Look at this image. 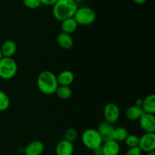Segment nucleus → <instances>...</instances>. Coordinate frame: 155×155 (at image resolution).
Instances as JSON below:
<instances>
[{"mask_svg":"<svg viewBox=\"0 0 155 155\" xmlns=\"http://www.w3.org/2000/svg\"><path fill=\"white\" fill-rule=\"evenodd\" d=\"M77 8V3L74 0H58L53 5L52 15L57 21L61 22L68 18H74Z\"/></svg>","mask_w":155,"mask_h":155,"instance_id":"f257e3e1","label":"nucleus"},{"mask_svg":"<svg viewBox=\"0 0 155 155\" xmlns=\"http://www.w3.org/2000/svg\"><path fill=\"white\" fill-rule=\"evenodd\" d=\"M36 84L39 90L44 95H50L55 93L58 83L55 74L50 71H43L38 75Z\"/></svg>","mask_w":155,"mask_h":155,"instance_id":"f03ea898","label":"nucleus"},{"mask_svg":"<svg viewBox=\"0 0 155 155\" xmlns=\"http://www.w3.org/2000/svg\"><path fill=\"white\" fill-rule=\"evenodd\" d=\"M81 140L83 145L89 150L96 149L101 146L103 140L101 136L95 129H87L83 133Z\"/></svg>","mask_w":155,"mask_h":155,"instance_id":"7ed1b4c3","label":"nucleus"},{"mask_svg":"<svg viewBox=\"0 0 155 155\" xmlns=\"http://www.w3.org/2000/svg\"><path fill=\"white\" fill-rule=\"evenodd\" d=\"M74 18L78 25L89 26L93 24L96 19V14L95 11L89 7L78 8L74 14Z\"/></svg>","mask_w":155,"mask_h":155,"instance_id":"20e7f679","label":"nucleus"},{"mask_svg":"<svg viewBox=\"0 0 155 155\" xmlns=\"http://www.w3.org/2000/svg\"><path fill=\"white\" fill-rule=\"evenodd\" d=\"M18 73V64L12 58H3L0 61V78L11 80Z\"/></svg>","mask_w":155,"mask_h":155,"instance_id":"39448f33","label":"nucleus"},{"mask_svg":"<svg viewBox=\"0 0 155 155\" xmlns=\"http://www.w3.org/2000/svg\"><path fill=\"white\" fill-rule=\"evenodd\" d=\"M103 116L104 120L111 124H114L120 117V110L119 107L114 103H108L104 106Z\"/></svg>","mask_w":155,"mask_h":155,"instance_id":"423d86ee","label":"nucleus"},{"mask_svg":"<svg viewBox=\"0 0 155 155\" xmlns=\"http://www.w3.org/2000/svg\"><path fill=\"white\" fill-rule=\"evenodd\" d=\"M139 147L142 152L148 153L155 150V134L154 133H145L139 138Z\"/></svg>","mask_w":155,"mask_h":155,"instance_id":"0eeeda50","label":"nucleus"},{"mask_svg":"<svg viewBox=\"0 0 155 155\" xmlns=\"http://www.w3.org/2000/svg\"><path fill=\"white\" fill-rule=\"evenodd\" d=\"M139 125L142 130L148 133L155 132V117L154 114L144 113L139 120Z\"/></svg>","mask_w":155,"mask_h":155,"instance_id":"6e6552de","label":"nucleus"},{"mask_svg":"<svg viewBox=\"0 0 155 155\" xmlns=\"http://www.w3.org/2000/svg\"><path fill=\"white\" fill-rule=\"evenodd\" d=\"M114 128L115 127H114V124H110V123L107 122L105 120L100 123L99 125L98 126L97 131L98 132V133L101 136L103 142H107V141L109 140H112Z\"/></svg>","mask_w":155,"mask_h":155,"instance_id":"1a4fd4ad","label":"nucleus"},{"mask_svg":"<svg viewBox=\"0 0 155 155\" xmlns=\"http://www.w3.org/2000/svg\"><path fill=\"white\" fill-rule=\"evenodd\" d=\"M45 146L39 140L32 141L24 148L25 155H41L43 153Z\"/></svg>","mask_w":155,"mask_h":155,"instance_id":"9d476101","label":"nucleus"},{"mask_svg":"<svg viewBox=\"0 0 155 155\" xmlns=\"http://www.w3.org/2000/svg\"><path fill=\"white\" fill-rule=\"evenodd\" d=\"M101 150L103 155H118L120 151V146L117 142L112 139L103 142Z\"/></svg>","mask_w":155,"mask_h":155,"instance_id":"9b49d317","label":"nucleus"},{"mask_svg":"<svg viewBox=\"0 0 155 155\" xmlns=\"http://www.w3.org/2000/svg\"><path fill=\"white\" fill-rule=\"evenodd\" d=\"M74 152V146L73 142L63 139L57 144L55 147L56 155H73Z\"/></svg>","mask_w":155,"mask_h":155,"instance_id":"f8f14e48","label":"nucleus"},{"mask_svg":"<svg viewBox=\"0 0 155 155\" xmlns=\"http://www.w3.org/2000/svg\"><path fill=\"white\" fill-rule=\"evenodd\" d=\"M2 53L4 58H12L17 52L18 49V45L16 42L12 39H8L3 42V43L1 45Z\"/></svg>","mask_w":155,"mask_h":155,"instance_id":"ddd939ff","label":"nucleus"},{"mask_svg":"<svg viewBox=\"0 0 155 155\" xmlns=\"http://www.w3.org/2000/svg\"><path fill=\"white\" fill-rule=\"evenodd\" d=\"M56 77H57L58 86H70L74 83V79H75L74 73L69 70L61 71Z\"/></svg>","mask_w":155,"mask_h":155,"instance_id":"4468645a","label":"nucleus"},{"mask_svg":"<svg viewBox=\"0 0 155 155\" xmlns=\"http://www.w3.org/2000/svg\"><path fill=\"white\" fill-rule=\"evenodd\" d=\"M56 41L59 46L65 50L71 49L74 45V39L70 34L64 33H59L56 36Z\"/></svg>","mask_w":155,"mask_h":155,"instance_id":"2eb2a0df","label":"nucleus"},{"mask_svg":"<svg viewBox=\"0 0 155 155\" xmlns=\"http://www.w3.org/2000/svg\"><path fill=\"white\" fill-rule=\"evenodd\" d=\"M144 113L151 114H155V95L154 94H150L147 95L142 101V107Z\"/></svg>","mask_w":155,"mask_h":155,"instance_id":"dca6fc26","label":"nucleus"},{"mask_svg":"<svg viewBox=\"0 0 155 155\" xmlns=\"http://www.w3.org/2000/svg\"><path fill=\"white\" fill-rule=\"evenodd\" d=\"M78 26L75 19L74 18H71L61 22V30L62 33L71 35L77 30Z\"/></svg>","mask_w":155,"mask_h":155,"instance_id":"f3484780","label":"nucleus"},{"mask_svg":"<svg viewBox=\"0 0 155 155\" xmlns=\"http://www.w3.org/2000/svg\"><path fill=\"white\" fill-rule=\"evenodd\" d=\"M144 114L143 110L141 107L136 105H132L127 109L126 111V117L130 121L139 120V118Z\"/></svg>","mask_w":155,"mask_h":155,"instance_id":"a211bd4d","label":"nucleus"},{"mask_svg":"<svg viewBox=\"0 0 155 155\" xmlns=\"http://www.w3.org/2000/svg\"><path fill=\"white\" fill-rule=\"evenodd\" d=\"M128 135L129 133L127 129L122 127H117V128H114V130L112 139L117 142L118 143H120V142H124L127 136H128Z\"/></svg>","mask_w":155,"mask_h":155,"instance_id":"6ab92c4d","label":"nucleus"},{"mask_svg":"<svg viewBox=\"0 0 155 155\" xmlns=\"http://www.w3.org/2000/svg\"><path fill=\"white\" fill-rule=\"evenodd\" d=\"M55 94L59 98L62 100H68L72 96V89L70 86H58Z\"/></svg>","mask_w":155,"mask_h":155,"instance_id":"aec40b11","label":"nucleus"},{"mask_svg":"<svg viewBox=\"0 0 155 155\" xmlns=\"http://www.w3.org/2000/svg\"><path fill=\"white\" fill-rule=\"evenodd\" d=\"M10 98L8 95L0 89V112L5 111L10 107Z\"/></svg>","mask_w":155,"mask_h":155,"instance_id":"412c9836","label":"nucleus"},{"mask_svg":"<svg viewBox=\"0 0 155 155\" xmlns=\"http://www.w3.org/2000/svg\"><path fill=\"white\" fill-rule=\"evenodd\" d=\"M124 142L129 148H136V147L139 146V137H138L136 135H128Z\"/></svg>","mask_w":155,"mask_h":155,"instance_id":"4be33fe9","label":"nucleus"},{"mask_svg":"<svg viewBox=\"0 0 155 155\" xmlns=\"http://www.w3.org/2000/svg\"><path fill=\"white\" fill-rule=\"evenodd\" d=\"M64 139L68 141V142H74L77 139L78 134H77V131L74 128H68L64 132Z\"/></svg>","mask_w":155,"mask_h":155,"instance_id":"5701e85b","label":"nucleus"},{"mask_svg":"<svg viewBox=\"0 0 155 155\" xmlns=\"http://www.w3.org/2000/svg\"><path fill=\"white\" fill-rule=\"evenodd\" d=\"M23 3L29 9H36L42 5L40 0H23Z\"/></svg>","mask_w":155,"mask_h":155,"instance_id":"b1692460","label":"nucleus"},{"mask_svg":"<svg viewBox=\"0 0 155 155\" xmlns=\"http://www.w3.org/2000/svg\"><path fill=\"white\" fill-rule=\"evenodd\" d=\"M142 151H141L140 148L139 147H136V148H129L125 155H142Z\"/></svg>","mask_w":155,"mask_h":155,"instance_id":"393cba45","label":"nucleus"},{"mask_svg":"<svg viewBox=\"0 0 155 155\" xmlns=\"http://www.w3.org/2000/svg\"><path fill=\"white\" fill-rule=\"evenodd\" d=\"M40 1L42 5H45L47 6H53L58 0H40Z\"/></svg>","mask_w":155,"mask_h":155,"instance_id":"a878e982","label":"nucleus"},{"mask_svg":"<svg viewBox=\"0 0 155 155\" xmlns=\"http://www.w3.org/2000/svg\"><path fill=\"white\" fill-rule=\"evenodd\" d=\"M93 153L95 155H103L102 154V150H101V146L99 148H96V149L93 150Z\"/></svg>","mask_w":155,"mask_h":155,"instance_id":"bb28decb","label":"nucleus"},{"mask_svg":"<svg viewBox=\"0 0 155 155\" xmlns=\"http://www.w3.org/2000/svg\"><path fill=\"white\" fill-rule=\"evenodd\" d=\"M142 101H143V99L142 98H137L135 101V105L139 106V107H142Z\"/></svg>","mask_w":155,"mask_h":155,"instance_id":"cd10ccee","label":"nucleus"},{"mask_svg":"<svg viewBox=\"0 0 155 155\" xmlns=\"http://www.w3.org/2000/svg\"><path fill=\"white\" fill-rule=\"evenodd\" d=\"M132 1L137 5H142V4H144V3H145L147 0H132Z\"/></svg>","mask_w":155,"mask_h":155,"instance_id":"c85d7f7f","label":"nucleus"},{"mask_svg":"<svg viewBox=\"0 0 155 155\" xmlns=\"http://www.w3.org/2000/svg\"><path fill=\"white\" fill-rule=\"evenodd\" d=\"M146 155H155V151H150V152L146 153Z\"/></svg>","mask_w":155,"mask_h":155,"instance_id":"c756f323","label":"nucleus"},{"mask_svg":"<svg viewBox=\"0 0 155 155\" xmlns=\"http://www.w3.org/2000/svg\"><path fill=\"white\" fill-rule=\"evenodd\" d=\"M3 55H2V51H1V49H0V61L2 60V59L3 58Z\"/></svg>","mask_w":155,"mask_h":155,"instance_id":"7c9ffc66","label":"nucleus"},{"mask_svg":"<svg viewBox=\"0 0 155 155\" xmlns=\"http://www.w3.org/2000/svg\"><path fill=\"white\" fill-rule=\"evenodd\" d=\"M74 2H82V1H83V0H74Z\"/></svg>","mask_w":155,"mask_h":155,"instance_id":"2f4dec72","label":"nucleus"}]
</instances>
